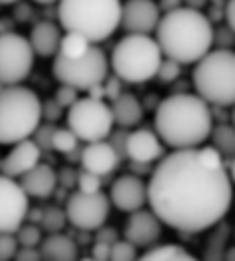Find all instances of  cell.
Returning a JSON list of instances; mask_svg holds the SVG:
<instances>
[{
    "mask_svg": "<svg viewBox=\"0 0 235 261\" xmlns=\"http://www.w3.org/2000/svg\"><path fill=\"white\" fill-rule=\"evenodd\" d=\"M231 198L227 161L210 144L163 154L147 183L151 212L161 224L184 234H198L223 222Z\"/></svg>",
    "mask_w": 235,
    "mask_h": 261,
    "instance_id": "1",
    "label": "cell"
},
{
    "mask_svg": "<svg viewBox=\"0 0 235 261\" xmlns=\"http://www.w3.org/2000/svg\"><path fill=\"white\" fill-rule=\"evenodd\" d=\"M213 111L194 93H175L165 97L155 111V134L171 150L198 148L208 140Z\"/></svg>",
    "mask_w": 235,
    "mask_h": 261,
    "instance_id": "2",
    "label": "cell"
},
{
    "mask_svg": "<svg viewBox=\"0 0 235 261\" xmlns=\"http://www.w3.org/2000/svg\"><path fill=\"white\" fill-rule=\"evenodd\" d=\"M155 41L163 58L184 64H196L213 49L215 29L198 9L173 7L161 15L155 27Z\"/></svg>",
    "mask_w": 235,
    "mask_h": 261,
    "instance_id": "3",
    "label": "cell"
},
{
    "mask_svg": "<svg viewBox=\"0 0 235 261\" xmlns=\"http://www.w3.org/2000/svg\"><path fill=\"white\" fill-rule=\"evenodd\" d=\"M120 0H58V23L97 45L120 29Z\"/></svg>",
    "mask_w": 235,
    "mask_h": 261,
    "instance_id": "4",
    "label": "cell"
},
{
    "mask_svg": "<svg viewBox=\"0 0 235 261\" xmlns=\"http://www.w3.org/2000/svg\"><path fill=\"white\" fill-rule=\"evenodd\" d=\"M41 99L23 85L0 87V144L13 146L31 138L41 125Z\"/></svg>",
    "mask_w": 235,
    "mask_h": 261,
    "instance_id": "5",
    "label": "cell"
},
{
    "mask_svg": "<svg viewBox=\"0 0 235 261\" xmlns=\"http://www.w3.org/2000/svg\"><path fill=\"white\" fill-rule=\"evenodd\" d=\"M163 54L151 35L126 33L107 58L115 79L128 85H143L155 79Z\"/></svg>",
    "mask_w": 235,
    "mask_h": 261,
    "instance_id": "6",
    "label": "cell"
},
{
    "mask_svg": "<svg viewBox=\"0 0 235 261\" xmlns=\"http://www.w3.org/2000/svg\"><path fill=\"white\" fill-rule=\"evenodd\" d=\"M194 95L217 107L235 103V54L229 47H217L204 54L192 72Z\"/></svg>",
    "mask_w": 235,
    "mask_h": 261,
    "instance_id": "7",
    "label": "cell"
},
{
    "mask_svg": "<svg viewBox=\"0 0 235 261\" xmlns=\"http://www.w3.org/2000/svg\"><path fill=\"white\" fill-rule=\"evenodd\" d=\"M52 72L60 85L73 87L75 91H89L107 81L109 62L99 45H91L79 58L54 56Z\"/></svg>",
    "mask_w": 235,
    "mask_h": 261,
    "instance_id": "8",
    "label": "cell"
},
{
    "mask_svg": "<svg viewBox=\"0 0 235 261\" xmlns=\"http://www.w3.org/2000/svg\"><path fill=\"white\" fill-rule=\"evenodd\" d=\"M66 127L79 138V142L105 140L113 129L111 109L103 99L79 97L66 109Z\"/></svg>",
    "mask_w": 235,
    "mask_h": 261,
    "instance_id": "9",
    "label": "cell"
},
{
    "mask_svg": "<svg viewBox=\"0 0 235 261\" xmlns=\"http://www.w3.org/2000/svg\"><path fill=\"white\" fill-rule=\"evenodd\" d=\"M35 54L27 37L19 33H0V87L23 85L33 70Z\"/></svg>",
    "mask_w": 235,
    "mask_h": 261,
    "instance_id": "10",
    "label": "cell"
},
{
    "mask_svg": "<svg viewBox=\"0 0 235 261\" xmlns=\"http://www.w3.org/2000/svg\"><path fill=\"white\" fill-rule=\"evenodd\" d=\"M109 200L101 191L95 193H83L75 191L68 195L66 206H64V216L66 222H70L79 230H97L99 226L105 224L109 216Z\"/></svg>",
    "mask_w": 235,
    "mask_h": 261,
    "instance_id": "11",
    "label": "cell"
},
{
    "mask_svg": "<svg viewBox=\"0 0 235 261\" xmlns=\"http://www.w3.org/2000/svg\"><path fill=\"white\" fill-rule=\"evenodd\" d=\"M29 216V198L17 179L0 173V232H15Z\"/></svg>",
    "mask_w": 235,
    "mask_h": 261,
    "instance_id": "12",
    "label": "cell"
},
{
    "mask_svg": "<svg viewBox=\"0 0 235 261\" xmlns=\"http://www.w3.org/2000/svg\"><path fill=\"white\" fill-rule=\"evenodd\" d=\"M161 19V9L155 0H126L122 3L120 27L126 33L151 35Z\"/></svg>",
    "mask_w": 235,
    "mask_h": 261,
    "instance_id": "13",
    "label": "cell"
},
{
    "mask_svg": "<svg viewBox=\"0 0 235 261\" xmlns=\"http://www.w3.org/2000/svg\"><path fill=\"white\" fill-rule=\"evenodd\" d=\"M107 200L120 212L132 214L147 206V183L136 175H122L111 183Z\"/></svg>",
    "mask_w": 235,
    "mask_h": 261,
    "instance_id": "14",
    "label": "cell"
},
{
    "mask_svg": "<svg viewBox=\"0 0 235 261\" xmlns=\"http://www.w3.org/2000/svg\"><path fill=\"white\" fill-rule=\"evenodd\" d=\"M161 232H163L161 220L151 210H145V208L132 212L124 226V239L132 243L136 249L155 247L157 241L161 239Z\"/></svg>",
    "mask_w": 235,
    "mask_h": 261,
    "instance_id": "15",
    "label": "cell"
},
{
    "mask_svg": "<svg viewBox=\"0 0 235 261\" xmlns=\"http://www.w3.org/2000/svg\"><path fill=\"white\" fill-rule=\"evenodd\" d=\"M124 154L134 163V165H153L157 163L163 154V142L153 129L138 127L134 132L126 134L124 138Z\"/></svg>",
    "mask_w": 235,
    "mask_h": 261,
    "instance_id": "16",
    "label": "cell"
},
{
    "mask_svg": "<svg viewBox=\"0 0 235 261\" xmlns=\"http://www.w3.org/2000/svg\"><path fill=\"white\" fill-rule=\"evenodd\" d=\"M39 163H41V148L35 140L27 138L13 144L11 150L0 159V173L11 179H19Z\"/></svg>",
    "mask_w": 235,
    "mask_h": 261,
    "instance_id": "17",
    "label": "cell"
},
{
    "mask_svg": "<svg viewBox=\"0 0 235 261\" xmlns=\"http://www.w3.org/2000/svg\"><path fill=\"white\" fill-rule=\"evenodd\" d=\"M118 165H120V154L113 148L111 142L99 140V142H89L81 150V167L87 173H93L97 177L111 175Z\"/></svg>",
    "mask_w": 235,
    "mask_h": 261,
    "instance_id": "18",
    "label": "cell"
},
{
    "mask_svg": "<svg viewBox=\"0 0 235 261\" xmlns=\"http://www.w3.org/2000/svg\"><path fill=\"white\" fill-rule=\"evenodd\" d=\"M19 185L25 191L27 198H37L45 200L54 193L58 185V175L50 165H35L31 171H27L23 177H19Z\"/></svg>",
    "mask_w": 235,
    "mask_h": 261,
    "instance_id": "19",
    "label": "cell"
},
{
    "mask_svg": "<svg viewBox=\"0 0 235 261\" xmlns=\"http://www.w3.org/2000/svg\"><path fill=\"white\" fill-rule=\"evenodd\" d=\"M62 39V29L60 25H56L52 21H39L33 25L27 41L33 49L35 56L41 58H54L58 54V45Z\"/></svg>",
    "mask_w": 235,
    "mask_h": 261,
    "instance_id": "20",
    "label": "cell"
},
{
    "mask_svg": "<svg viewBox=\"0 0 235 261\" xmlns=\"http://www.w3.org/2000/svg\"><path fill=\"white\" fill-rule=\"evenodd\" d=\"M37 249L41 261H79V245L62 232H52L43 237Z\"/></svg>",
    "mask_w": 235,
    "mask_h": 261,
    "instance_id": "21",
    "label": "cell"
},
{
    "mask_svg": "<svg viewBox=\"0 0 235 261\" xmlns=\"http://www.w3.org/2000/svg\"><path fill=\"white\" fill-rule=\"evenodd\" d=\"M109 109H111L113 123H118L120 127H134L143 121V115H145L143 103L132 93H120L115 99H111Z\"/></svg>",
    "mask_w": 235,
    "mask_h": 261,
    "instance_id": "22",
    "label": "cell"
},
{
    "mask_svg": "<svg viewBox=\"0 0 235 261\" xmlns=\"http://www.w3.org/2000/svg\"><path fill=\"white\" fill-rule=\"evenodd\" d=\"M136 261H200V259L180 245H155L147 253L138 255Z\"/></svg>",
    "mask_w": 235,
    "mask_h": 261,
    "instance_id": "23",
    "label": "cell"
},
{
    "mask_svg": "<svg viewBox=\"0 0 235 261\" xmlns=\"http://www.w3.org/2000/svg\"><path fill=\"white\" fill-rule=\"evenodd\" d=\"M208 138H210V146H213L225 161H229V159L235 154V129H233L229 123L213 125Z\"/></svg>",
    "mask_w": 235,
    "mask_h": 261,
    "instance_id": "24",
    "label": "cell"
},
{
    "mask_svg": "<svg viewBox=\"0 0 235 261\" xmlns=\"http://www.w3.org/2000/svg\"><path fill=\"white\" fill-rule=\"evenodd\" d=\"M227 249H229V228L223 222H219L215 226V232L206 241V247H204L200 261H225Z\"/></svg>",
    "mask_w": 235,
    "mask_h": 261,
    "instance_id": "25",
    "label": "cell"
},
{
    "mask_svg": "<svg viewBox=\"0 0 235 261\" xmlns=\"http://www.w3.org/2000/svg\"><path fill=\"white\" fill-rule=\"evenodd\" d=\"M91 45H93V43H89L83 35L64 31V33H62V39H60V45H58V54H56V56H62V58H79V56H83Z\"/></svg>",
    "mask_w": 235,
    "mask_h": 261,
    "instance_id": "26",
    "label": "cell"
},
{
    "mask_svg": "<svg viewBox=\"0 0 235 261\" xmlns=\"http://www.w3.org/2000/svg\"><path fill=\"white\" fill-rule=\"evenodd\" d=\"M48 146L56 152H60V154H70L77 150L79 146V138L70 132L68 127H56L50 132V142Z\"/></svg>",
    "mask_w": 235,
    "mask_h": 261,
    "instance_id": "27",
    "label": "cell"
},
{
    "mask_svg": "<svg viewBox=\"0 0 235 261\" xmlns=\"http://www.w3.org/2000/svg\"><path fill=\"white\" fill-rule=\"evenodd\" d=\"M13 234H15L19 247H39V243L43 239V230L37 224H25V222Z\"/></svg>",
    "mask_w": 235,
    "mask_h": 261,
    "instance_id": "28",
    "label": "cell"
},
{
    "mask_svg": "<svg viewBox=\"0 0 235 261\" xmlns=\"http://www.w3.org/2000/svg\"><path fill=\"white\" fill-rule=\"evenodd\" d=\"M136 257H138V249L132 243H128L126 239H122V241L118 239L115 243L109 245L107 261H136Z\"/></svg>",
    "mask_w": 235,
    "mask_h": 261,
    "instance_id": "29",
    "label": "cell"
},
{
    "mask_svg": "<svg viewBox=\"0 0 235 261\" xmlns=\"http://www.w3.org/2000/svg\"><path fill=\"white\" fill-rule=\"evenodd\" d=\"M39 222H41V226H39V228L48 230V234H52V232H60V230H62V226L66 224L64 210H58V208H48V210H43V212H41Z\"/></svg>",
    "mask_w": 235,
    "mask_h": 261,
    "instance_id": "30",
    "label": "cell"
},
{
    "mask_svg": "<svg viewBox=\"0 0 235 261\" xmlns=\"http://www.w3.org/2000/svg\"><path fill=\"white\" fill-rule=\"evenodd\" d=\"M182 66L178 62H173V60H167V58H163L161 60V64H159V68H157V74H155V79H159L161 83H173L175 79L180 76V70Z\"/></svg>",
    "mask_w": 235,
    "mask_h": 261,
    "instance_id": "31",
    "label": "cell"
},
{
    "mask_svg": "<svg viewBox=\"0 0 235 261\" xmlns=\"http://www.w3.org/2000/svg\"><path fill=\"white\" fill-rule=\"evenodd\" d=\"M77 187L79 191L83 193H95V191H101V177L93 175V173H87V171H81L77 175Z\"/></svg>",
    "mask_w": 235,
    "mask_h": 261,
    "instance_id": "32",
    "label": "cell"
},
{
    "mask_svg": "<svg viewBox=\"0 0 235 261\" xmlns=\"http://www.w3.org/2000/svg\"><path fill=\"white\" fill-rule=\"evenodd\" d=\"M19 245L13 232H0V261H13Z\"/></svg>",
    "mask_w": 235,
    "mask_h": 261,
    "instance_id": "33",
    "label": "cell"
},
{
    "mask_svg": "<svg viewBox=\"0 0 235 261\" xmlns=\"http://www.w3.org/2000/svg\"><path fill=\"white\" fill-rule=\"evenodd\" d=\"M77 99H79V91H75L73 87L60 85V89L56 91V99H54V103H56L58 107H62V109H68Z\"/></svg>",
    "mask_w": 235,
    "mask_h": 261,
    "instance_id": "34",
    "label": "cell"
},
{
    "mask_svg": "<svg viewBox=\"0 0 235 261\" xmlns=\"http://www.w3.org/2000/svg\"><path fill=\"white\" fill-rule=\"evenodd\" d=\"M13 261H41V255L37 247H19Z\"/></svg>",
    "mask_w": 235,
    "mask_h": 261,
    "instance_id": "35",
    "label": "cell"
},
{
    "mask_svg": "<svg viewBox=\"0 0 235 261\" xmlns=\"http://www.w3.org/2000/svg\"><path fill=\"white\" fill-rule=\"evenodd\" d=\"M97 230H99V234H97V243H105V245H111V243H115L118 239H120V237H118V232H115L113 228H107L105 224H103V226H99Z\"/></svg>",
    "mask_w": 235,
    "mask_h": 261,
    "instance_id": "36",
    "label": "cell"
},
{
    "mask_svg": "<svg viewBox=\"0 0 235 261\" xmlns=\"http://www.w3.org/2000/svg\"><path fill=\"white\" fill-rule=\"evenodd\" d=\"M91 257L97 259V261H107V257H109V245H105V243H95V245H93V251H91Z\"/></svg>",
    "mask_w": 235,
    "mask_h": 261,
    "instance_id": "37",
    "label": "cell"
},
{
    "mask_svg": "<svg viewBox=\"0 0 235 261\" xmlns=\"http://www.w3.org/2000/svg\"><path fill=\"white\" fill-rule=\"evenodd\" d=\"M37 5H52V3H58V0H33Z\"/></svg>",
    "mask_w": 235,
    "mask_h": 261,
    "instance_id": "38",
    "label": "cell"
},
{
    "mask_svg": "<svg viewBox=\"0 0 235 261\" xmlns=\"http://www.w3.org/2000/svg\"><path fill=\"white\" fill-rule=\"evenodd\" d=\"M19 0H0V5H17Z\"/></svg>",
    "mask_w": 235,
    "mask_h": 261,
    "instance_id": "39",
    "label": "cell"
},
{
    "mask_svg": "<svg viewBox=\"0 0 235 261\" xmlns=\"http://www.w3.org/2000/svg\"><path fill=\"white\" fill-rule=\"evenodd\" d=\"M81 261H97V259H93V257H89V259H81Z\"/></svg>",
    "mask_w": 235,
    "mask_h": 261,
    "instance_id": "40",
    "label": "cell"
}]
</instances>
